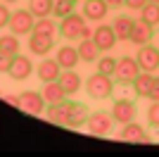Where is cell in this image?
<instances>
[{
  "mask_svg": "<svg viewBox=\"0 0 159 157\" xmlns=\"http://www.w3.org/2000/svg\"><path fill=\"white\" fill-rule=\"evenodd\" d=\"M86 91L90 98L95 100H107L112 98L114 93V76H107V74H90L86 81Z\"/></svg>",
  "mask_w": 159,
  "mask_h": 157,
  "instance_id": "cell-1",
  "label": "cell"
},
{
  "mask_svg": "<svg viewBox=\"0 0 159 157\" xmlns=\"http://www.w3.org/2000/svg\"><path fill=\"white\" fill-rule=\"evenodd\" d=\"M33 24H36V14L24 7V10H14L12 17H10V31L17 33V36H26L33 31Z\"/></svg>",
  "mask_w": 159,
  "mask_h": 157,
  "instance_id": "cell-2",
  "label": "cell"
},
{
  "mask_svg": "<svg viewBox=\"0 0 159 157\" xmlns=\"http://www.w3.org/2000/svg\"><path fill=\"white\" fill-rule=\"evenodd\" d=\"M135 114H138V107H135L133 100H126V98L114 100V105H112V119H114V124L124 126V124H128V121H133Z\"/></svg>",
  "mask_w": 159,
  "mask_h": 157,
  "instance_id": "cell-3",
  "label": "cell"
},
{
  "mask_svg": "<svg viewBox=\"0 0 159 157\" xmlns=\"http://www.w3.org/2000/svg\"><path fill=\"white\" fill-rule=\"evenodd\" d=\"M83 26H86V17L79 14V12H71L69 17H64V19L60 21V33L69 40H76V38H81Z\"/></svg>",
  "mask_w": 159,
  "mask_h": 157,
  "instance_id": "cell-4",
  "label": "cell"
},
{
  "mask_svg": "<svg viewBox=\"0 0 159 157\" xmlns=\"http://www.w3.org/2000/svg\"><path fill=\"white\" fill-rule=\"evenodd\" d=\"M140 74V64L135 57H121L116 62V72H114V78L119 83H133V78Z\"/></svg>",
  "mask_w": 159,
  "mask_h": 157,
  "instance_id": "cell-5",
  "label": "cell"
},
{
  "mask_svg": "<svg viewBox=\"0 0 159 157\" xmlns=\"http://www.w3.org/2000/svg\"><path fill=\"white\" fill-rule=\"evenodd\" d=\"M45 98H43V93L38 91H24L19 93V110L29 112V114H43L45 110Z\"/></svg>",
  "mask_w": 159,
  "mask_h": 157,
  "instance_id": "cell-6",
  "label": "cell"
},
{
  "mask_svg": "<svg viewBox=\"0 0 159 157\" xmlns=\"http://www.w3.org/2000/svg\"><path fill=\"white\" fill-rule=\"evenodd\" d=\"M86 126L93 136H107L114 126V119H112V114H107V112H90Z\"/></svg>",
  "mask_w": 159,
  "mask_h": 157,
  "instance_id": "cell-7",
  "label": "cell"
},
{
  "mask_svg": "<svg viewBox=\"0 0 159 157\" xmlns=\"http://www.w3.org/2000/svg\"><path fill=\"white\" fill-rule=\"evenodd\" d=\"M138 59V64L143 72H157L159 69V48L152 45V43H147V45H140V52L135 55Z\"/></svg>",
  "mask_w": 159,
  "mask_h": 157,
  "instance_id": "cell-8",
  "label": "cell"
},
{
  "mask_svg": "<svg viewBox=\"0 0 159 157\" xmlns=\"http://www.w3.org/2000/svg\"><path fill=\"white\" fill-rule=\"evenodd\" d=\"M116 33H114L112 24H100L98 29H93V43L100 48V52H107L116 45Z\"/></svg>",
  "mask_w": 159,
  "mask_h": 157,
  "instance_id": "cell-9",
  "label": "cell"
},
{
  "mask_svg": "<svg viewBox=\"0 0 159 157\" xmlns=\"http://www.w3.org/2000/svg\"><path fill=\"white\" fill-rule=\"evenodd\" d=\"M62 74V67L55 57H43L36 67V76L40 78V83H50V81H57Z\"/></svg>",
  "mask_w": 159,
  "mask_h": 157,
  "instance_id": "cell-10",
  "label": "cell"
},
{
  "mask_svg": "<svg viewBox=\"0 0 159 157\" xmlns=\"http://www.w3.org/2000/svg\"><path fill=\"white\" fill-rule=\"evenodd\" d=\"M152 38H154V26H150L147 21H143V19H135L133 21V29H131V43L133 45H147V43H152Z\"/></svg>",
  "mask_w": 159,
  "mask_h": 157,
  "instance_id": "cell-11",
  "label": "cell"
},
{
  "mask_svg": "<svg viewBox=\"0 0 159 157\" xmlns=\"http://www.w3.org/2000/svg\"><path fill=\"white\" fill-rule=\"evenodd\" d=\"M10 76L14 78V81H24V78H29L33 74V62L26 57V55H14L12 57V67H10Z\"/></svg>",
  "mask_w": 159,
  "mask_h": 157,
  "instance_id": "cell-12",
  "label": "cell"
},
{
  "mask_svg": "<svg viewBox=\"0 0 159 157\" xmlns=\"http://www.w3.org/2000/svg\"><path fill=\"white\" fill-rule=\"evenodd\" d=\"M119 140H126V143H150V136H147L145 129L140 124H135V119H133V121H128V124L121 126Z\"/></svg>",
  "mask_w": 159,
  "mask_h": 157,
  "instance_id": "cell-13",
  "label": "cell"
},
{
  "mask_svg": "<svg viewBox=\"0 0 159 157\" xmlns=\"http://www.w3.org/2000/svg\"><path fill=\"white\" fill-rule=\"evenodd\" d=\"M109 12V5L105 0H83V17L90 21H102Z\"/></svg>",
  "mask_w": 159,
  "mask_h": 157,
  "instance_id": "cell-14",
  "label": "cell"
},
{
  "mask_svg": "<svg viewBox=\"0 0 159 157\" xmlns=\"http://www.w3.org/2000/svg\"><path fill=\"white\" fill-rule=\"evenodd\" d=\"M55 59L60 62L62 69H74V67L81 62L79 48H74V45H60V48H57V55H55Z\"/></svg>",
  "mask_w": 159,
  "mask_h": 157,
  "instance_id": "cell-15",
  "label": "cell"
},
{
  "mask_svg": "<svg viewBox=\"0 0 159 157\" xmlns=\"http://www.w3.org/2000/svg\"><path fill=\"white\" fill-rule=\"evenodd\" d=\"M31 33H38V36H45V38H57V33H60V24L52 19V14H50V17H38L36 24H33V31Z\"/></svg>",
  "mask_w": 159,
  "mask_h": 157,
  "instance_id": "cell-16",
  "label": "cell"
},
{
  "mask_svg": "<svg viewBox=\"0 0 159 157\" xmlns=\"http://www.w3.org/2000/svg\"><path fill=\"white\" fill-rule=\"evenodd\" d=\"M90 117V110H88L83 102H71L69 107V117H66V126H71V129H79L83 126Z\"/></svg>",
  "mask_w": 159,
  "mask_h": 157,
  "instance_id": "cell-17",
  "label": "cell"
},
{
  "mask_svg": "<svg viewBox=\"0 0 159 157\" xmlns=\"http://www.w3.org/2000/svg\"><path fill=\"white\" fill-rule=\"evenodd\" d=\"M55 48V38H45V36H38V33H31L29 36V50L33 55H50Z\"/></svg>",
  "mask_w": 159,
  "mask_h": 157,
  "instance_id": "cell-18",
  "label": "cell"
},
{
  "mask_svg": "<svg viewBox=\"0 0 159 157\" xmlns=\"http://www.w3.org/2000/svg\"><path fill=\"white\" fill-rule=\"evenodd\" d=\"M69 107H71V102H66V100H62V102H55V105H48V119L52 121V124H60V126H66V117H69Z\"/></svg>",
  "mask_w": 159,
  "mask_h": 157,
  "instance_id": "cell-19",
  "label": "cell"
},
{
  "mask_svg": "<svg viewBox=\"0 0 159 157\" xmlns=\"http://www.w3.org/2000/svg\"><path fill=\"white\" fill-rule=\"evenodd\" d=\"M62 83V88L66 91V95H74V93H79L81 91V86H83V81H81V76L74 69H62L60 78H57Z\"/></svg>",
  "mask_w": 159,
  "mask_h": 157,
  "instance_id": "cell-20",
  "label": "cell"
},
{
  "mask_svg": "<svg viewBox=\"0 0 159 157\" xmlns=\"http://www.w3.org/2000/svg\"><path fill=\"white\" fill-rule=\"evenodd\" d=\"M43 98H45L48 105H55V102H62L66 100V91L62 88L60 81H50V83H43Z\"/></svg>",
  "mask_w": 159,
  "mask_h": 157,
  "instance_id": "cell-21",
  "label": "cell"
},
{
  "mask_svg": "<svg viewBox=\"0 0 159 157\" xmlns=\"http://www.w3.org/2000/svg\"><path fill=\"white\" fill-rule=\"evenodd\" d=\"M152 78H154V74L152 72H143L140 69V74L135 78H133V93L138 95V98H147V93H150V88H152Z\"/></svg>",
  "mask_w": 159,
  "mask_h": 157,
  "instance_id": "cell-22",
  "label": "cell"
},
{
  "mask_svg": "<svg viewBox=\"0 0 159 157\" xmlns=\"http://www.w3.org/2000/svg\"><path fill=\"white\" fill-rule=\"evenodd\" d=\"M133 21H135V19H131V17H126V14H119V17H114L112 29H114V33H116V38H119V40H128V38H131Z\"/></svg>",
  "mask_w": 159,
  "mask_h": 157,
  "instance_id": "cell-23",
  "label": "cell"
},
{
  "mask_svg": "<svg viewBox=\"0 0 159 157\" xmlns=\"http://www.w3.org/2000/svg\"><path fill=\"white\" fill-rule=\"evenodd\" d=\"M76 48H79V55H81V59H83V62H98L100 48L93 43V38H81V43H79Z\"/></svg>",
  "mask_w": 159,
  "mask_h": 157,
  "instance_id": "cell-24",
  "label": "cell"
},
{
  "mask_svg": "<svg viewBox=\"0 0 159 157\" xmlns=\"http://www.w3.org/2000/svg\"><path fill=\"white\" fill-rule=\"evenodd\" d=\"M21 48L19 43V36L17 33H7V36H0V52H5V55H17Z\"/></svg>",
  "mask_w": 159,
  "mask_h": 157,
  "instance_id": "cell-25",
  "label": "cell"
},
{
  "mask_svg": "<svg viewBox=\"0 0 159 157\" xmlns=\"http://www.w3.org/2000/svg\"><path fill=\"white\" fill-rule=\"evenodd\" d=\"M52 7H55V0H29V10L38 17H50L52 14Z\"/></svg>",
  "mask_w": 159,
  "mask_h": 157,
  "instance_id": "cell-26",
  "label": "cell"
},
{
  "mask_svg": "<svg viewBox=\"0 0 159 157\" xmlns=\"http://www.w3.org/2000/svg\"><path fill=\"white\" fill-rule=\"evenodd\" d=\"M140 19L147 21L150 26H159V2H147L140 10Z\"/></svg>",
  "mask_w": 159,
  "mask_h": 157,
  "instance_id": "cell-27",
  "label": "cell"
},
{
  "mask_svg": "<svg viewBox=\"0 0 159 157\" xmlns=\"http://www.w3.org/2000/svg\"><path fill=\"white\" fill-rule=\"evenodd\" d=\"M116 62H119V59L112 57V55H102V57H98V72L107 74V76H114V72H116Z\"/></svg>",
  "mask_w": 159,
  "mask_h": 157,
  "instance_id": "cell-28",
  "label": "cell"
},
{
  "mask_svg": "<svg viewBox=\"0 0 159 157\" xmlns=\"http://www.w3.org/2000/svg\"><path fill=\"white\" fill-rule=\"evenodd\" d=\"M74 0H55V7H52V17H60V19H64V17H69L71 12H76L74 10Z\"/></svg>",
  "mask_w": 159,
  "mask_h": 157,
  "instance_id": "cell-29",
  "label": "cell"
},
{
  "mask_svg": "<svg viewBox=\"0 0 159 157\" xmlns=\"http://www.w3.org/2000/svg\"><path fill=\"white\" fill-rule=\"evenodd\" d=\"M147 124L152 129H159V100H150L147 107Z\"/></svg>",
  "mask_w": 159,
  "mask_h": 157,
  "instance_id": "cell-30",
  "label": "cell"
},
{
  "mask_svg": "<svg viewBox=\"0 0 159 157\" xmlns=\"http://www.w3.org/2000/svg\"><path fill=\"white\" fill-rule=\"evenodd\" d=\"M10 17H12V12L7 10V2H0V29L10 26Z\"/></svg>",
  "mask_w": 159,
  "mask_h": 157,
  "instance_id": "cell-31",
  "label": "cell"
},
{
  "mask_svg": "<svg viewBox=\"0 0 159 157\" xmlns=\"http://www.w3.org/2000/svg\"><path fill=\"white\" fill-rule=\"evenodd\" d=\"M12 57H14V55H5V52H0V74L10 72V67H12Z\"/></svg>",
  "mask_w": 159,
  "mask_h": 157,
  "instance_id": "cell-32",
  "label": "cell"
},
{
  "mask_svg": "<svg viewBox=\"0 0 159 157\" xmlns=\"http://www.w3.org/2000/svg\"><path fill=\"white\" fill-rule=\"evenodd\" d=\"M147 98L150 100H159V76L152 78V88H150V93H147Z\"/></svg>",
  "mask_w": 159,
  "mask_h": 157,
  "instance_id": "cell-33",
  "label": "cell"
},
{
  "mask_svg": "<svg viewBox=\"0 0 159 157\" xmlns=\"http://www.w3.org/2000/svg\"><path fill=\"white\" fill-rule=\"evenodd\" d=\"M147 2H150V0H126V7H128V10H138V12H140Z\"/></svg>",
  "mask_w": 159,
  "mask_h": 157,
  "instance_id": "cell-34",
  "label": "cell"
},
{
  "mask_svg": "<svg viewBox=\"0 0 159 157\" xmlns=\"http://www.w3.org/2000/svg\"><path fill=\"white\" fill-rule=\"evenodd\" d=\"M2 100H5L7 105H12V107H17V110H19V95H10V93H7Z\"/></svg>",
  "mask_w": 159,
  "mask_h": 157,
  "instance_id": "cell-35",
  "label": "cell"
},
{
  "mask_svg": "<svg viewBox=\"0 0 159 157\" xmlns=\"http://www.w3.org/2000/svg\"><path fill=\"white\" fill-rule=\"evenodd\" d=\"M109 7H121V5H126V0H105Z\"/></svg>",
  "mask_w": 159,
  "mask_h": 157,
  "instance_id": "cell-36",
  "label": "cell"
},
{
  "mask_svg": "<svg viewBox=\"0 0 159 157\" xmlns=\"http://www.w3.org/2000/svg\"><path fill=\"white\" fill-rule=\"evenodd\" d=\"M81 38H93V29L83 26V31H81Z\"/></svg>",
  "mask_w": 159,
  "mask_h": 157,
  "instance_id": "cell-37",
  "label": "cell"
},
{
  "mask_svg": "<svg viewBox=\"0 0 159 157\" xmlns=\"http://www.w3.org/2000/svg\"><path fill=\"white\" fill-rule=\"evenodd\" d=\"M2 2H7V5H10V2H17V0H2Z\"/></svg>",
  "mask_w": 159,
  "mask_h": 157,
  "instance_id": "cell-38",
  "label": "cell"
},
{
  "mask_svg": "<svg viewBox=\"0 0 159 157\" xmlns=\"http://www.w3.org/2000/svg\"><path fill=\"white\" fill-rule=\"evenodd\" d=\"M150 2H159V0H150Z\"/></svg>",
  "mask_w": 159,
  "mask_h": 157,
  "instance_id": "cell-39",
  "label": "cell"
},
{
  "mask_svg": "<svg viewBox=\"0 0 159 157\" xmlns=\"http://www.w3.org/2000/svg\"><path fill=\"white\" fill-rule=\"evenodd\" d=\"M74 2H79V0H74Z\"/></svg>",
  "mask_w": 159,
  "mask_h": 157,
  "instance_id": "cell-40",
  "label": "cell"
}]
</instances>
